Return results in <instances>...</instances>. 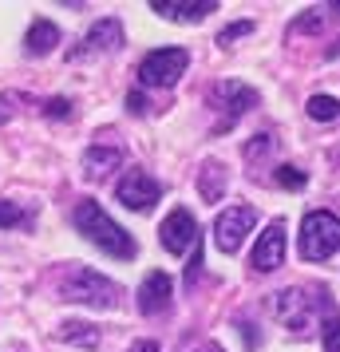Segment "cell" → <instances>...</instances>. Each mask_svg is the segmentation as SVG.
Here are the masks:
<instances>
[{
    "label": "cell",
    "mask_w": 340,
    "mask_h": 352,
    "mask_svg": "<svg viewBox=\"0 0 340 352\" xmlns=\"http://www.w3.org/2000/svg\"><path fill=\"white\" fill-rule=\"evenodd\" d=\"M76 230H80L87 241H95L103 254H111V257H123V261H131V257L139 254V245H135V238H131L123 226L115 222L107 210L99 206V202H80L76 206Z\"/></svg>",
    "instance_id": "obj_1"
},
{
    "label": "cell",
    "mask_w": 340,
    "mask_h": 352,
    "mask_svg": "<svg viewBox=\"0 0 340 352\" xmlns=\"http://www.w3.org/2000/svg\"><path fill=\"white\" fill-rule=\"evenodd\" d=\"M340 250V218L328 210H313L301 222V257L305 261H324Z\"/></svg>",
    "instance_id": "obj_2"
},
{
    "label": "cell",
    "mask_w": 340,
    "mask_h": 352,
    "mask_svg": "<svg viewBox=\"0 0 340 352\" xmlns=\"http://www.w3.org/2000/svg\"><path fill=\"white\" fill-rule=\"evenodd\" d=\"M60 293H64V301H76V305H95V309H111L119 301V285L107 281L103 273L95 270H71L60 281Z\"/></svg>",
    "instance_id": "obj_3"
},
{
    "label": "cell",
    "mask_w": 340,
    "mask_h": 352,
    "mask_svg": "<svg viewBox=\"0 0 340 352\" xmlns=\"http://www.w3.org/2000/svg\"><path fill=\"white\" fill-rule=\"evenodd\" d=\"M186 67H190V52L186 48H155L139 64V83L143 87H174Z\"/></svg>",
    "instance_id": "obj_4"
},
{
    "label": "cell",
    "mask_w": 340,
    "mask_h": 352,
    "mask_svg": "<svg viewBox=\"0 0 340 352\" xmlns=\"http://www.w3.org/2000/svg\"><path fill=\"white\" fill-rule=\"evenodd\" d=\"M210 107H214V111H222V119H218V131H229L245 111H249V107H258V91H253L249 83L222 80V83H214Z\"/></svg>",
    "instance_id": "obj_5"
},
{
    "label": "cell",
    "mask_w": 340,
    "mask_h": 352,
    "mask_svg": "<svg viewBox=\"0 0 340 352\" xmlns=\"http://www.w3.org/2000/svg\"><path fill=\"white\" fill-rule=\"evenodd\" d=\"M258 222V210L253 206H229L218 214V222H214V241H218V250L222 254H238L242 250L245 234L253 230Z\"/></svg>",
    "instance_id": "obj_6"
},
{
    "label": "cell",
    "mask_w": 340,
    "mask_h": 352,
    "mask_svg": "<svg viewBox=\"0 0 340 352\" xmlns=\"http://www.w3.org/2000/svg\"><path fill=\"white\" fill-rule=\"evenodd\" d=\"M159 238H162V250H166V254H186V250H194L198 241H202V234H198L194 214L179 206V210H170V214L162 218Z\"/></svg>",
    "instance_id": "obj_7"
},
{
    "label": "cell",
    "mask_w": 340,
    "mask_h": 352,
    "mask_svg": "<svg viewBox=\"0 0 340 352\" xmlns=\"http://www.w3.org/2000/svg\"><path fill=\"white\" fill-rule=\"evenodd\" d=\"M115 198L127 210H139L143 214V210H150L162 198V186L146 170H127V175L119 178V186H115Z\"/></svg>",
    "instance_id": "obj_8"
},
{
    "label": "cell",
    "mask_w": 340,
    "mask_h": 352,
    "mask_svg": "<svg viewBox=\"0 0 340 352\" xmlns=\"http://www.w3.org/2000/svg\"><path fill=\"white\" fill-rule=\"evenodd\" d=\"M249 265L258 273H273V270L285 265V222H281V218L261 230L258 245H253V254H249Z\"/></svg>",
    "instance_id": "obj_9"
},
{
    "label": "cell",
    "mask_w": 340,
    "mask_h": 352,
    "mask_svg": "<svg viewBox=\"0 0 340 352\" xmlns=\"http://www.w3.org/2000/svg\"><path fill=\"white\" fill-rule=\"evenodd\" d=\"M170 297H174V281L162 270L146 273V281L139 285V313L143 317H159V313L170 309Z\"/></svg>",
    "instance_id": "obj_10"
},
{
    "label": "cell",
    "mask_w": 340,
    "mask_h": 352,
    "mask_svg": "<svg viewBox=\"0 0 340 352\" xmlns=\"http://www.w3.org/2000/svg\"><path fill=\"white\" fill-rule=\"evenodd\" d=\"M115 44H123V28L119 20H99L91 32L83 36L76 48L67 52V60H83V56H99V52H111Z\"/></svg>",
    "instance_id": "obj_11"
},
{
    "label": "cell",
    "mask_w": 340,
    "mask_h": 352,
    "mask_svg": "<svg viewBox=\"0 0 340 352\" xmlns=\"http://www.w3.org/2000/svg\"><path fill=\"white\" fill-rule=\"evenodd\" d=\"M277 317L289 324V333H305L308 329V293L305 289H285V293H277Z\"/></svg>",
    "instance_id": "obj_12"
},
{
    "label": "cell",
    "mask_w": 340,
    "mask_h": 352,
    "mask_svg": "<svg viewBox=\"0 0 340 352\" xmlns=\"http://www.w3.org/2000/svg\"><path fill=\"white\" fill-rule=\"evenodd\" d=\"M150 8L166 20H186V24H198V20L210 16V12H218L214 0H155Z\"/></svg>",
    "instance_id": "obj_13"
},
{
    "label": "cell",
    "mask_w": 340,
    "mask_h": 352,
    "mask_svg": "<svg viewBox=\"0 0 340 352\" xmlns=\"http://www.w3.org/2000/svg\"><path fill=\"white\" fill-rule=\"evenodd\" d=\"M119 166H123V146H115V143H95V146H87V155H83V175L87 178H107Z\"/></svg>",
    "instance_id": "obj_14"
},
{
    "label": "cell",
    "mask_w": 340,
    "mask_h": 352,
    "mask_svg": "<svg viewBox=\"0 0 340 352\" xmlns=\"http://www.w3.org/2000/svg\"><path fill=\"white\" fill-rule=\"evenodd\" d=\"M56 44H60V28H56L52 20H36L32 28H28V36H24V48H28V56H48Z\"/></svg>",
    "instance_id": "obj_15"
},
{
    "label": "cell",
    "mask_w": 340,
    "mask_h": 352,
    "mask_svg": "<svg viewBox=\"0 0 340 352\" xmlns=\"http://www.w3.org/2000/svg\"><path fill=\"white\" fill-rule=\"evenodd\" d=\"M198 194L206 202H222V194H226V166L222 162H202V170H198Z\"/></svg>",
    "instance_id": "obj_16"
},
{
    "label": "cell",
    "mask_w": 340,
    "mask_h": 352,
    "mask_svg": "<svg viewBox=\"0 0 340 352\" xmlns=\"http://www.w3.org/2000/svg\"><path fill=\"white\" fill-rule=\"evenodd\" d=\"M60 336H64V340H71V344H80V349H95V344H99L95 324H80V320H67V324H60Z\"/></svg>",
    "instance_id": "obj_17"
},
{
    "label": "cell",
    "mask_w": 340,
    "mask_h": 352,
    "mask_svg": "<svg viewBox=\"0 0 340 352\" xmlns=\"http://www.w3.org/2000/svg\"><path fill=\"white\" fill-rule=\"evenodd\" d=\"M308 119H317V123H337V119H340V99L313 96V99H308Z\"/></svg>",
    "instance_id": "obj_18"
},
{
    "label": "cell",
    "mask_w": 340,
    "mask_h": 352,
    "mask_svg": "<svg viewBox=\"0 0 340 352\" xmlns=\"http://www.w3.org/2000/svg\"><path fill=\"white\" fill-rule=\"evenodd\" d=\"M321 344H324V352H340V317L332 309L321 317Z\"/></svg>",
    "instance_id": "obj_19"
},
{
    "label": "cell",
    "mask_w": 340,
    "mask_h": 352,
    "mask_svg": "<svg viewBox=\"0 0 340 352\" xmlns=\"http://www.w3.org/2000/svg\"><path fill=\"white\" fill-rule=\"evenodd\" d=\"M24 222H28L24 206H16V202H0V230H8V226H24Z\"/></svg>",
    "instance_id": "obj_20"
},
{
    "label": "cell",
    "mask_w": 340,
    "mask_h": 352,
    "mask_svg": "<svg viewBox=\"0 0 340 352\" xmlns=\"http://www.w3.org/2000/svg\"><path fill=\"white\" fill-rule=\"evenodd\" d=\"M277 182H281L285 190H301V186H305V170H297V166H277Z\"/></svg>",
    "instance_id": "obj_21"
},
{
    "label": "cell",
    "mask_w": 340,
    "mask_h": 352,
    "mask_svg": "<svg viewBox=\"0 0 340 352\" xmlns=\"http://www.w3.org/2000/svg\"><path fill=\"white\" fill-rule=\"evenodd\" d=\"M324 24V8H308L301 20H293V32H317Z\"/></svg>",
    "instance_id": "obj_22"
},
{
    "label": "cell",
    "mask_w": 340,
    "mask_h": 352,
    "mask_svg": "<svg viewBox=\"0 0 340 352\" xmlns=\"http://www.w3.org/2000/svg\"><path fill=\"white\" fill-rule=\"evenodd\" d=\"M249 32H253V24H249V20H238V24H229L226 32L218 36V44H222V48H229V44L238 40V36H249Z\"/></svg>",
    "instance_id": "obj_23"
},
{
    "label": "cell",
    "mask_w": 340,
    "mask_h": 352,
    "mask_svg": "<svg viewBox=\"0 0 340 352\" xmlns=\"http://www.w3.org/2000/svg\"><path fill=\"white\" fill-rule=\"evenodd\" d=\"M44 115H48V119H64V115H71V99H48V103H44Z\"/></svg>",
    "instance_id": "obj_24"
},
{
    "label": "cell",
    "mask_w": 340,
    "mask_h": 352,
    "mask_svg": "<svg viewBox=\"0 0 340 352\" xmlns=\"http://www.w3.org/2000/svg\"><path fill=\"white\" fill-rule=\"evenodd\" d=\"M265 151H273V139H269V135H253V143L245 146V159H258Z\"/></svg>",
    "instance_id": "obj_25"
},
{
    "label": "cell",
    "mask_w": 340,
    "mask_h": 352,
    "mask_svg": "<svg viewBox=\"0 0 340 352\" xmlns=\"http://www.w3.org/2000/svg\"><path fill=\"white\" fill-rule=\"evenodd\" d=\"M12 103H20V96H16V91H8V96H0V123L16 115V107H12Z\"/></svg>",
    "instance_id": "obj_26"
},
{
    "label": "cell",
    "mask_w": 340,
    "mask_h": 352,
    "mask_svg": "<svg viewBox=\"0 0 340 352\" xmlns=\"http://www.w3.org/2000/svg\"><path fill=\"white\" fill-rule=\"evenodd\" d=\"M127 107H131V115H143V111H146L143 91H131V96H127Z\"/></svg>",
    "instance_id": "obj_27"
},
{
    "label": "cell",
    "mask_w": 340,
    "mask_h": 352,
    "mask_svg": "<svg viewBox=\"0 0 340 352\" xmlns=\"http://www.w3.org/2000/svg\"><path fill=\"white\" fill-rule=\"evenodd\" d=\"M127 352H159V340H135Z\"/></svg>",
    "instance_id": "obj_28"
},
{
    "label": "cell",
    "mask_w": 340,
    "mask_h": 352,
    "mask_svg": "<svg viewBox=\"0 0 340 352\" xmlns=\"http://www.w3.org/2000/svg\"><path fill=\"white\" fill-rule=\"evenodd\" d=\"M210 352H218V349H210Z\"/></svg>",
    "instance_id": "obj_29"
}]
</instances>
